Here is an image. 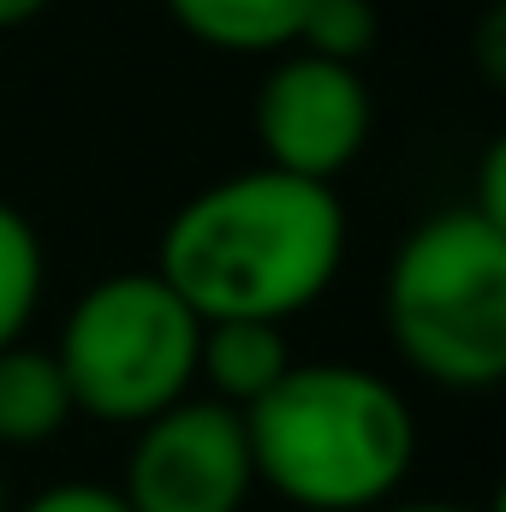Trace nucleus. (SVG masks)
<instances>
[{"label":"nucleus","mask_w":506,"mask_h":512,"mask_svg":"<svg viewBox=\"0 0 506 512\" xmlns=\"http://www.w3.org/2000/svg\"><path fill=\"white\" fill-rule=\"evenodd\" d=\"M340 262V191L262 161L185 197L155 245V274L197 310V322H286L328 298Z\"/></svg>","instance_id":"nucleus-1"},{"label":"nucleus","mask_w":506,"mask_h":512,"mask_svg":"<svg viewBox=\"0 0 506 512\" xmlns=\"http://www.w3.org/2000/svg\"><path fill=\"white\" fill-rule=\"evenodd\" d=\"M256 483L298 512H376L417 459V417L364 364H292L245 411Z\"/></svg>","instance_id":"nucleus-2"},{"label":"nucleus","mask_w":506,"mask_h":512,"mask_svg":"<svg viewBox=\"0 0 506 512\" xmlns=\"http://www.w3.org/2000/svg\"><path fill=\"white\" fill-rule=\"evenodd\" d=\"M381 322L405 370L447 393L506 376V227L471 203L417 221L381 280Z\"/></svg>","instance_id":"nucleus-3"},{"label":"nucleus","mask_w":506,"mask_h":512,"mask_svg":"<svg viewBox=\"0 0 506 512\" xmlns=\"http://www.w3.org/2000/svg\"><path fill=\"white\" fill-rule=\"evenodd\" d=\"M197 340H203L197 310L155 268H126L102 274L66 310L60 340L48 352L72 387V411L114 429H137L155 411L191 399Z\"/></svg>","instance_id":"nucleus-4"},{"label":"nucleus","mask_w":506,"mask_h":512,"mask_svg":"<svg viewBox=\"0 0 506 512\" xmlns=\"http://www.w3.org/2000/svg\"><path fill=\"white\" fill-rule=\"evenodd\" d=\"M370 84L358 66L286 48L262 72L251 102V137L262 149V167L334 185L364 149H370Z\"/></svg>","instance_id":"nucleus-5"},{"label":"nucleus","mask_w":506,"mask_h":512,"mask_svg":"<svg viewBox=\"0 0 506 512\" xmlns=\"http://www.w3.org/2000/svg\"><path fill=\"white\" fill-rule=\"evenodd\" d=\"M256 489L245 411L221 399H179L137 423L126 453L131 512H245Z\"/></svg>","instance_id":"nucleus-6"},{"label":"nucleus","mask_w":506,"mask_h":512,"mask_svg":"<svg viewBox=\"0 0 506 512\" xmlns=\"http://www.w3.org/2000/svg\"><path fill=\"white\" fill-rule=\"evenodd\" d=\"M286 370H292V346H286L280 322H203L197 382L209 387V399L251 411Z\"/></svg>","instance_id":"nucleus-7"},{"label":"nucleus","mask_w":506,"mask_h":512,"mask_svg":"<svg viewBox=\"0 0 506 512\" xmlns=\"http://www.w3.org/2000/svg\"><path fill=\"white\" fill-rule=\"evenodd\" d=\"M167 12L191 42H203L215 54L274 60L298 42L310 0H167Z\"/></svg>","instance_id":"nucleus-8"},{"label":"nucleus","mask_w":506,"mask_h":512,"mask_svg":"<svg viewBox=\"0 0 506 512\" xmlns=\"http://www.w3.org/2000/svg\"><path fill=\"white\" fill-rule=\"evenodd\" d=\"M72 417V387L48 346H0V447H42Z\"/></svg>","instance_id":"nucleus-9"},{"label":"nucleus","mask_w":506,"mask_h":512,"mask_svg":"<svg viewBox=\"0 0 506 512\" xmlns=\"http://www.w3.org/2000/svg\"><path fill=\"white\" fill-rule=\"evenodd\" d=\"M42 280H48L42 233L30 227L24 209H12V203L0 197V346L24 340V328L36 322Z\"/></svg>","instance_id":"nucleus-10"},{"label":"nucleus","mask_w":506,"mask_h":512,"mask_svg":"<svg viewBox=\"0 0 506 512\" xmlns=\"http://www.w3.org/2000/svg\"><path fill=\"white\" fill-rule=\"evenodd\" d=\"M376 36H381L376 0H310L292 48L322 54V60H340V66H358L376 48Z\"/></svg>","instance_id":"nucleus-11"},{"label":"nucleus","mask_w":506,"mask_h":512,"mask_svg":"<svg viewBox=\"0 0 506 512\" xmlns=\"http://www.w3.org/2000/svg\"><path fill=\"white\" fill-rule=\"evenodd\" d=\"M18 512H131L120 489L108 483H54L42 495H30Z\"/></svg>","instance_id":"nucleus-12"},{"label":"nucleus","mask_w":506,"mask_h":512,"mask_svg":"<svg viewBox=\"0 0 506 512\" xmlns=\"http://www.w3.org/2000/svg\"><path fill=\"white\" fill-rule=\"evenodd\" d=\"M36 12H48V0H0V30H18V24H30Z\"/></svg>","instance_id":"nucleus-13"},{"label":"nucleus","mask_w":506,"mask_h":512,"mask_svg":"<svg viewBox=\"0 0 506 512\" xmlns=\"http://www.w3.org/2000/svg\"><path fill=\"white\" fill-rule=\"evenodd\" d=\"M376 512H477V507H465V501H387Z\"/></svg>","instance_id":"nucleus-14"},{"label":"nucleus","mask_w":506,"mask_h":512,"mask_svg":"<svg viewBox=\"0 0 506 512\" xmlns=\"http://www.w3.org/2000/svg\"><path fill=\"white\" fill-rule=\"evenodd\" d=\"M0 512H12V501H6V477H0Z\"/></svg>","instance_id":"nucleus-15"}]
</instances>
